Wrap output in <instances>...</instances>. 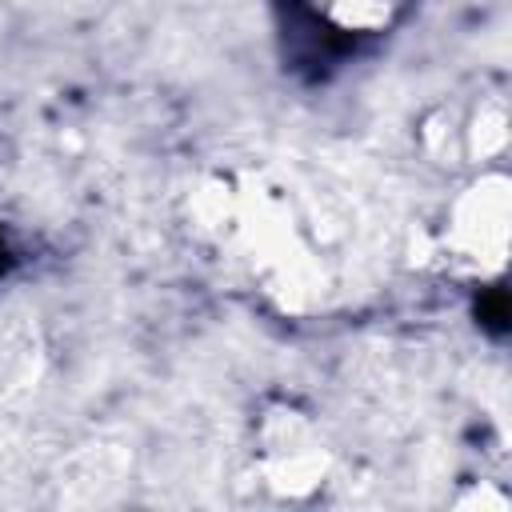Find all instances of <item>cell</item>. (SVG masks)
Wrapping results in <instances>:
<instances>
[{
	"label": "cell",
	"instance_id": "2",
	"mask_svg": "<svg viewBox=\"0 0 512 512\" xmlns=\"http://www.w3.org/2000/svg\"><path fill=\"white\" fill-rule=\"evenodd\" d=\"M0 268H4V244H0Z\"/></svg>",
	"mask_w": 512,
	"mask_h": 512
},
{
	"label": "cell",
	"instance_id": "1",
	"mask_svg": "<svg viewBox=\"0 0 512 512\" xmlns=\"http://www.w3.org/2000/svg\"><path fill=\"white\" fill-rule=\"evenodd\" d=\"M308 4L328 28L352 32V36L388 28L396 20V12L404 8V0H308Z\"/></svg>",
	"mask_w": 512,
	"mask_h": 512
}]
</instances>
